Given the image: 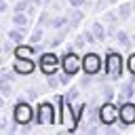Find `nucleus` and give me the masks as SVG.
I'll return each instance as SVG.
<instances>
[{
    "mask_svg": "<svg viewBox=\"0 0 135 135\" xmlns=\"http://www.w3.org/2000/svg\"><path fill=\"white\" fill-rule=\"evenodd\" d=\"M105 74L112 76L114 80L122 78V57L114 51H108V57H105Z\"/></svg>",
    "mask_w": 135,
    "mask_h": 135,
    "instance_id": "1",
    "label": "nucleus"
},
{
    "mask_svg": "<svg viewBox=\"0 0 135 135\" xmlns=\"http://www.w3.org/2000/svg\"><path fill=\"white\" fill-rule=\"evenodd\" d=\"M15 122L17 124H27L30 122V118H32V110H30V105L25 103V99H19L17 101V105H15Z\"/></svg>",
    "mask_w": 135,
    "mask_h": 135,
    "instance_id": "2",
    "label": "nucleus"
},
{
    "mask_svg": "<svg viewBox=\"0 0 135 135\" xmlns=\"http://www.w3.org/2000/svg\"><path fill=\"white\" fill-rule=\"evenodd\" d=\"M61 65H63V72H68L70 76H74V74L82 68V61H80L74 53H65L63 59H61Z\"/></svg>",
    "mask_w": 135,
    "mask_h": 135,
    "instance_id": "3",
    "label": "nucleus"
},
{
    "mask_svg": "<svg viewBox=\"0 0 135 135\" xmlns=\"http://www.w3.org/2000/svg\"><path fill=\"white\" fill-rule=\"evenodd\" d=\"M82 70H84V74H97L99 70H101V59L95 55V53H89V55H84V59H82Z\"/></svg>",
    "mask_w": 135,
    "mask_h": 135,
    "instance_id": "4",
    "label": "nucleus"
},
{
    "mask_svg": "<svg viewBox=\"0 0 135 135\" xmlns=\"http://www.w3.org/2000/svg\"><path fill=\"white\" fill-rule=\"evenodd\" d=\"M57 63H59V59L53 53H44L40 57V68L44 74H57Z\"/></svg>",
    "mask_w": 135,
    "mask_h": 135,
    "instance_id": "5",
    "label": "nucleus"
},
{
    "mask_svg": "<svg viewBox=\"0 0 135 135\" xmlns=\"http://www.w3.org/2000/svg\"><path fill=\"white\" fill-rule=\"evenodd\" d=\"M133 95H135V80H127V82L120 86V93H118V105H124L127 101H131Z\"/></svg>",
    "mask_w": 135,
    "mask_h": 135,
    "instance_id": "6",
    "label": "nucleus"
},
{
    "mask_svg": "<svg viewBox=\"0 0 135 135\" xmlns=\"http://www.w3.org/2000/svg\"><path fill=\"white\" fill-rule=\"evenodd\" d=\"M114 120H116V110L110 101H105V105L99 108V122L101 124H112Z\"/></svg>",
    "mask_w": 135,
    "mask_h": 135,
    "instance_id": "7",
    "label": "nucleus"
},
{
    "mask_svg": "<svg viewBox=\"0 0 135 135\" xmlns=\"http://www.w3.org/2000/svg\"><path fill=\"white\" fill-rule=\"evenodd\" d=\"M53 108L49 103H42L38 105V116H36V122L38 124H46V122H55V116H51Z\"/></svg>",
    "mask_w": 135,
    "mask_h": 135,
    "instance_id": "8",
    "label": "nucleus"
},
{
    "mask_svg": "<svg viewBox=\"0 0 135 135\" xmlns=\"http://www.w3.org/2000/svg\"><path fill=\"white\" fill-rule=\"evenodd\" d=\"M120 118H122V124H131V122H135V105L133 103H124V105H120Z\"/></svg>",
    "mask_w": 135,
    "mask_h": 135,
    "instance_id": "9",
    "label": "nucleus"
},
{
    "mask_svg": "<svg viewBox=\"0 0 135 135\" xmlns=\"http://www.w3.org/2000/svg\"><path fill=\"white\" fill-rule=\"evenodd\" d=\"M13 70L17 72V74H32L34 72V61L32 59H19L17 63H13Z\"/></svg>",
    "mask_w": 135,
    "mask_h": 135,
    "instance_id": "10",
    "label": "nucleus"
},
{
    "mask_svg": "<svg viewBox=\"0 0 135 135\" xmlns=\"http://www.w3.org/2000/svg\"><path fill=\"white\" fill-rule=\"evenodd\" d=\"M25 32H27L25 27H19V25H17V27H13V30H8V32H6V38H11L15 44H21V42H23V38H25Z\"/></svg>",
    "mask_w": 135,
    "mask_h": 135,
    "instance_id": "11",
    "label": "nucleus"
},
{
    "mask_svg": "<svg viewBox=\"0 0 135 135\" xmlns=\"http://www.w3.org/2000/svg\"><path fill=\"white\" fill-rule=\"evenodd\" d=\"M91 30L95 32V36H97V40H99V42H103V40H105V36H108V27H105L101 21H95V23L91 25Z\"/></svg>",
    "mask_w": 135,
    "mask_h": 135,
    "instance_id": "12",
    "label": "nucleus"
},
{
    "mask_svg": "<svg viewBox=\"0 0 135 135\" xmlns=\"http://www.w3.org/2000/svg\"><path fill=\"white\" fill-rule=\"evenodd\" d=\"M68 25H70V15H59V17L51 19V27H55V30H61V27H68Z\"/></svg>",
    "mask_w": 135,
    "mask_h": 135,
    "instance_id": "13",
    "label": "nucleus"
},
{
    "mask_svg": "<svg viewBox=\"0 0 135 135\" xmlns=\"http://www.w3.org/2000/svg\"><path fill=\"white\" fill-rule=\"evenodd\" d=\"M114 38L118 40V44H122V49H131V46H133V40L129 38V34H127L124 30H118Z\"/></svg>",
    "mask_w": 135,
    "mask_h": 135,
    "instance_id": "14",
    "label": "nucleus"
},
{
    "mask_svg": "<svg viewBox=\"0 0 135 135\" xmlns=\"http://www.w3.org/2000/svg\"><path fill=\"white\" fill-rule=\"evenodd\" d=\"M32 53H36V46H17L15 49V57L17 59H30Z\"/></svg>",
    "mask_w": 135,
    "mask_h": 135,
    "instance_id": "15",
    "label": "nucleus"
},
{
    "mask_svg": "<svg viewBox=\"0 0 135 135\" xmlns=\"http://www.w3.org/2000/svg\"><path fill=\"white\" fill-rule=\"evenodd\" d=\"M80 89H82V86L78 84V86H72V89L65 93V103H68V108H72V103L80 97Z\"/></svg>",
    "mask_w": 135,
    "mask_h": 135,
    "instance_id": "16",
    "label": "nucleus"
},
{
    "mask_svg": "<svg viewBox=\"0 0 135 135\" xmlns=\"http://www.w3.org/2000/svg\"><path fill=\"white\" fill-rule=\"evenodd\" d=\"M84 19V13L80 11V8H76V11H70V27L74 30V27H78V23Z\"/></svg>",
    "mask_w": 135,
    "mask_h": 135,
    "instance_id": "17",
    "label": "nucleus"
},
{
    "mask_svg": "<svg viewBox=\"0 0 135 135\" xmlns=\"http://www.w3.org/2000/svg\"><path fill=\"white\" fill-rule=\"evenodd\" d=\"M13 23H15V25H19V27H27L30 17H27L25 13H15V15H13Z\"/></svg>",
    "mask_w": 135,
    "mask_h": 135,
    "instance_id": "18",
    "label": "nucleus"
},
{
    "mask_svg": "<svg viewBox=\"0 0 135 135\" xmlns=\"http://www.w3.org/2000/svg\"><path fill=\"white\" fill-rule=\"evenodd\" d=\"M103 19H105L108 25H118V21H122L120 15H118V11H116V13H114V11H105V17H103Z\"/></svg>",
    "mask_w": 135,
    "mask_h": 135,
    "instance_id": "19",
    "label": "nucleus"
},
{
    "mask_svg": "<svg viewBox=\"0 0 135 135\" xmlns=\"http://www.w3.org/2000/svg\"><path fill=\"white\" fill-rule=\"evenodd\" d=\"M30 6H32V2H30V0H17V2H15V6H13V11H15V13H27V11H30Z\"/></svg>",
    "mask_w": 135,
    "mask_h": 135,
    "instance_id": "20",
    "label": "nucleus"
},
{
    "mask_svg": "<svg viewBox=\"0 0 135 135\" xmlns=\"http://www.w3.org/2000/svg\"><path fill=\"white\" fill-rule=\"evenodd\" d=\"M131 11H133V4H129V2L120 4V6H118V15H120V19H122V21H124V19H129Z\"/></svg>",
    "mask_w": 135,
    "mask_h": 135,
    "instance_id": "21",
    "label": "nucleus"
},
{
    "mask_svg": "<svg viewBox=\"0 0 135 135\" xmlns=\"http://www.w3.org/2000/svg\"><path fill=\"white\" fill-rule=\"evenodd\" d=\"M42 36H44V30H42V27H36V30L32 32V36H30V42H32V44H38V42L42 40Z\"/></svg>",
    "mask_w": 135,
    "mask_h": 135,
    "instance_id": "22",
    "label": "nucleus"
},
{
    "mask_svg": "<svg viewBox=\"0 0 135 135\" xmlns=\"http://www.w3.org/2000/svg\"><path fill=\"white\" fill-rule=\"evenodd\" d=\"M82 36H84V38H86V42H89V44H95V42H99V40H97V36H95V32H93V30H84V32H82Z\"/></svg>",
    "mask_w": 135,
    "mask_h": 135,
    "instance_id": "23",
    "label": "nucleus"
},
{
    "mask_svg": "<svg viewBox=\"0 0 135 135\" xmlns=\"http://www.w3.org/2000/svg\"><path fill=\"white\" fill-rule=\"evenodd\" d=\"M84 46H86V38H84L82 34L76 36V40H74V49H76V51H82Z\"/></svg>",
    "mask_w": 135,
    "mask_h": 135,
    "instance_id": "24",
    "label": "nucleus"
},
{
    "mask_svg": "<svg viewBox=\"0 0 135 135\" xmlns=\"http://www.w3.org/2000/svg\"><path fill=\"white\" fill-rule=\"evenodd\" d=\"M101 93H103V99H105V101H112V99H114V89H112L110 84H105V86L101 89Z\"/></svg>",
    "mask_w": 135,
    "mask_h": 135,
    "instance_id": "25",
    "label": "nucleus"
},
{
    "mask_svg": "<svg viewBox=\"0 0 135 135\" xmlns=\"http://www.w3.org/2000/svg\"><path fill=\"white\" fill-rule=\"evenodd\" d=\"M15 74H17L15 70H4V68H2V80L13 82V80H15Z\"/></svg>",
    "mask_w": 135,
    "mask_h": 135,
    "instance_id": "26",
    "label": "nucleus"
},
{
    "mask_svg": "<svg viewBox=\"0 0 135 135\" xmlns=\"http://www.w3.org/2000/svg\"><path fill=\"white\" fill-rule=\"evenodd\" d=\"M13 44H15V42H13L11 38H6V42L2 44V53H4V55H8V53H15V49H13Z\"/></svg>",
    "mask_w": 135,
    "mask_h": 135,
    "instance_id": "27",
    "label": "nucleus"
},
{
    "mask_svg": "<svg viewBox=\"0 0 135 135\" xmlns=\"http://www.w3.org/2000/svg\"><path fill=\"white\" fill-rule=\"evenodd\" d=\"M6 97H11V82L2 80V99H6Z\"/></svg>",
    "mask_w": 135,
    "mask_h": 135,
    "instance_id": "28",
    "label": "nucleus"
},
{
    "mask_svg": "<svg viewBox=\"0 0 135 135\" xmlns=\"http://www.w3.org/2000/svg\"><path fill=\"white\" fill-rule=\"evenodd\" d=\"M40 25H51V19H49V13L46 11H42L40 13V21H38Z\"/></svg>",
    "mask_w": 135,
    "mask_h": 135,
    "instance_id": "29",
    "label": "nucleus"
},
{
    "mask_svg": "<svg viewBox=\"0 0 135 135\" xmlns=\"http://www.w3.org/2000/svg\"><path fill=\"white\" fill-rule=\"evenodd\" d=\"M59 84H61V82H59V76H57V78H55V76L49 78V89H57Z\"/></svg>",
    "mask_w": 135,
    "mask_h": 135,
    "instance_id": "30",
    "label": "nucleus"
},
{
    "mask_svg": "<svg viewBox=\"0 0 135 135\" xmlns=\"http://www.w3.org/2000/svg\"><path fill=\"white\" fill-rule=\"evenodd\" d=\"M70 78H72V76H70L68 72H63V74H59V82H61V84H70Z\"/></svg>",
    "mask_w": 135,
    "mask_h": 135,
    "instance_id": "31",
    "label": "nucleus"
},
{
    "mask_svg": "<svg viewBox=\"0 0 135 135\" xmlns=\"http://www.w3.org/2000/svg\"><path fill=\"white\" fill-rule=\"evenodd\" d=\"M84 4H86V0H70V6H74V8H80Z\"/></svg>",
    "mask_w": 135,
    "mask_h": 135,
    "instance_id": "32",
    "label": "nucleus"
},
{
    "mask_svg": "<svg viewBox=\"0 0 135 135\" xmlns=\"http://www.w3.org/2000/svg\"><path fill=\"white\" fill-rule=\"evenodd\" d=\"M129 70H131V74H135V55L129 57Z\"/></svg>",
    "mask_w": 135,
    "mask_h": 135,
    "instance_id": "33",
    "label": "nucleus"
},
{
    "mask_svg": "<svg viewBox=\"0 0 135 135\" xmlns=\"http://www.w3.org/2000/svg\"><path fill=\"white\" fill-rule=\"evenodd\" d=\"M89 84H91V74H86V76L82 78V82H80V86L84 89V86H89Z\"/></svg>",
    "mask_w": 135,
    "mask_h": 135,
    "instance_id": "34",
    "label": "nucleus"
},
{
    "mask_svg": "<svg viewBox=\"0 0 135 135\" xmlns=\"http://www.w3.org/2000/svg\"><path fill=\"white\" fill-rule=\"evenodd\" d=\"M6 11H8V4L2 0V4H0V13H6Z\"/></svg>",
    "mask_w": 135,
    "mask_h": 135,
    "instance_id": "35",
    "label": "nucleus"
},
{
    "mask_svg": "<svg viewBox=\"0 0 135 135\" xmlns=\"http://www.w3.org/2000/svg\"><path fill=\"white\" fill-rule=\"evenodd\" d=\"M27 95L34 99V97H38V91H36V89H30V91H27Z\"/></svg>",
    "mask_w": 135,
    "mask_h": 135,
    "instance_id": "36",
    "label": "nucleus"
},
{
    "mask_svg": "<svg viewBox=\"0 0 135 135\" xmlns=\"http://www.w3.org/2000/svg\"><path fill=\"white\" fill-rule=\"evenodd\" d=\"M103 4H105V0H99V2H97V11H101V8H103Z\"/></svg>",
    "mask_w": 135,
    "mask_h": 135,
    "instance_id": "37",
    "label": "nucleus"
},
{
    "mask_svg": "<svg viewBox=\"0 0 135 135\" xmlns=\"http://www.w3.org/2000/svg\"><path fill=\"white\" fill-rule=\"evenodd\" d=\"M108 2H118V0H108Z\"/></svg>",
    "mask_w": 135,
    "mask_h": 135,
    "instance_id": "38",
    "label": "nucleus"
},
{
    "mask_svg": "<svg viewBox=\"0 0 135 135\" xmlns=\"http://www.w3.org/2000/svg\"><path fill=\"white\" fill-rule=\"evenodd\" d=\"M133 42H135V34H133Z\"/></svg>",
    "mask_w": 135,
    "mask_h": 135,
    "instance_id": "39",
    "label": "nucleus"
}]
</instances>
